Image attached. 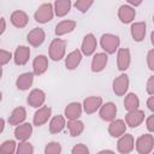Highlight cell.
I'll return each instance as SVG.
<instances>
[{
	"label": "cell",
	"instance_id": "cell-6",
	"mask_svg": "<svg viewBox=\"0 0 154 154\" xmlns=\"http://www.w3.org/2000/svg\"><path fill=\"white\" fill-rule=\"evenodd\" d=\"M135 148V138L131 134H124L120 137H118L117 142V150L122 154H129Z\"/></svg>",
	"mask_w": 154,
	"mask_h": 154
},
{
	"label": "cell",
	"instance_id": "cell-37",
	"mask_svg": "<svg viewBox=\"0 0 154 154\" xmlns=\"http://www.w3.org/2000/svg\"><path fill=\"white\" fill-rule=\"evenodd\" d=\"M89 148L83 144V143H78L76 146H73V148L71 149V153L72 154H89Z\"/></svg>",
	"mask_w": 154,
	"mask_h": 154
},
{
	"label": "cell",
	"instance_id": "cell-24",
	"mask_svg": "<svg viewBox=\"0 0 154 154\" xmlns=\"http://www.w3.org/2000/svg\"><path fill=\"white\" fill-rule=\"evenodd\" d=\"M82 112H83V105H81L79 102H70L64 109V116L67 120L79 119Z\"/></svg>",
	"mask_w": 154,
	"mask_h": 154
},
{
	"label": "cell",
	"instance_id": "cell-38",
	"mask_svg": "<svg viewBox=\"0 0 154 154\" xmlns=\"http://www.w3.org/2000/svg\"><path fill=\"white\" fill-rule=\"evenodd\" d=\"M147 65L150 71H154V49H150L147 53Z\"/></svg>",
	"mask_w": 154,
	"mask_h": 154
},
{
	"label": "cell",
	"instance_id": "cell-35",
	"mask_svg": "<svg viewBox=\"0 0 154 154\" xmlns=\"http://www.w3.org/2000/svg\"><path fill=\"white\" fill-rule=\"evenodd\" d=\"M94 1H95V0H76L75 7H76V10H78L79 12L85 13V12L93 6Z\"/></svg>",
	"mask_w": 154,
	"mask_h": 154
},
{
	"label": "cell",
	"instance_id": "cell-29",
	"mask_svg": "<svg viewBox=\"0 0 154 154\" xmlns=\"http://www.w3.org/2000/svg\"><path fill=\"white\" fill-rule=\"evenodd\" d=\"M53 6H54L55 16L64 17L70 12L72 4H71V0H55Z\"/></svg>",
	"mask_w": 154,
	"mask_h": 154
},
{
	"label": "cell",
	"instance_id": "cell-8",
	"mask_svg": "<svg viewBox=\"0 0 154 154\" xmlns=\"http://www.w3.org/2000/svg\"><path fill=\"white\" fill-rule=\"evenodd\" d=\"M45 101H46V93L42 89H38V88L32 89L29 93L28 97H26L28 105L32 108H38V107L43 106Z\"/></svg>",
	"mask_w": 154,
	"mask_h": 154
},
{
	"label": "cell",
	"instance_id": "cell-47",
	"mask_svg": "<svg viewBox=\"0 0 154 154\" xmlns=\"http://www.w3.org/2000/svg\"><path fill=\"white\" fill-rule=\"evenodd\" d=\"M153 24H154V16H153Z\"/></svg>",
	"mask_w": 154,
	"mask_h": 154
},
{
	"label": "cell",
	"instance_id": "cell-11",
	"mask_svg": "<svg viewBox=\"0 0 154 154\" xmlns=\"http://www.w3.org/2000/svg\"><path fill=\"white\" fill-rule=\"evenodd\" d=\"M144 112L142 109H132V111H128V113L125 114V123L130 128H137L140 126L143 120H144Z\"/></svg>",
	"mask_w": 154,
	"mask_h": 154
},
{
	"label": "cell",
	"instance_id": "cell-5",
	"mask_svg": "<svg viewBox=\"0 0 154 154\" xmlns=\"http://www.w3.org/2000/svg\"><path fill=\"white\" fill-rule=\"evenodd\" d=\"M129 84H130L129 76L125 75V73L119 75L118 77H116V78L113 79V83H112L113 93H114L117 96H124V95L128 93Z\"/></svg>",
	"mask_w": 154,
	"mask_h": 154
},
{
	"label": "cell",
	"instance_id": "cell-18",
	"mask_svg": "<svg viewBox=\"0 0 154 154\" xmlns=\"http://www.w3.org/2000/svg\"><path fill=\"white\" fill-rule=\"evenodd\" d=\"M10 22L13 26H16L18 29H23V28L26 26V24L29 22V16L22 10H16L11 13Z\"/></svg>",
	"mask_w": 154,
	"mask_h": 154
},
{
	"label": "cell",
	"instance_id": "cell-7",
	"mask_svg": "<svg viewBox=\"0 0 154 154\" xmlns=\"http://www.w3.org/2000/svg\"><path fill=\"white\" fill-rule=\"evenodd\" d=\"M96 47H97V41H96V37L94 36V34H91V32L87 34L83 37V41L81 45V52L83 53V55L90 57V55L95 54Z\"/></svg>",
	"mask_w": 154,
	"mask_h": 154
},
{
	"label": "cell",
	"instance_id": "cell-12",
	"mask_svg": "<svg viewBox=\"0 0 154 154\" xmlns=\"http://www.w3.org/2000/svg\"><path fill=\"white\" fill-rule=\"evenodd\" d=\"M99 116L105 122H112V120H114L116 119V116H117V106H116V103H113L111 101L102 103V106L99 109Z\"/></svg>",
	"mask_w": 154,
	"mask_h": 154
},
{
	"label": "cell",
	"instance_id": "cell-36",
	"mask_svg": "<svg viewBox=\"0 0 154 154\" xmlns=\"http://www.w3.org/2000/svg\"><path fill=\"white\" fill-rule=\"evenodd\" d=\"M13 59V55L11 52L6 51V49H1L0 51V65L5 66L7 63H10V60Z\"/></svg>",
	"mask_w": 154,
	"mask_h": 154
},
{
	"label": "cell",
	"instance_id": "cell-34",
	"mask_svg": "<svg viewBox=\"0 0 154 154\" xmlns=\"http://www.w3.org/2000/svg\"><path fill=\"white\" fill-rule=\"evenodd\" d=\"M61 150H63L61 144L55 141L48 142L45 147V154H60Z\"/></svg>",
	"mask_w": 154,
	"mask_h": 154
},
{
	"label": "cell",
	"instance_id": "cell-26",
	"mask_svg": "<svg viewBox=\"0 0 154 154\" xmlns=\"http://www.w3.org/2000/svg\"><path fill=\"white\" fill-rule=\"evenodd\" d=\"M25 119H26V111H25L24 107L19 106V107H16L11 112V114L8 117V124L13 125V126H17V125L24 123Z\"/></svg>",
	"mask_w": 154,
	"mask_h": 154
},
{
	"label": "cell",
	"instance_id": "cell-32",
	"mask_svg": "<svg viewBox=\"0 0 154 154\" xmlns=\"http://www.w3.org/2000/svg\"><path fill=\"white\" fill-rule=\"evenodd\" d=\"M17 143L13 141V140H6L1 143L0 146V150L2 153H6V154H13L17 152Z\"/></svg>",
	"mask_w": 154,
	"mask_h": 154
},
{
	"label": "cell",
	"instance_id": "cell-28",
	"mask_svg": "<svg viewBox=\"0 0 154 154\" xmlns=\"http://www.w3.org/2000/svg\"><path fill=\"white\" fill-rule=\"evenodd\" d=\"M65 126H66L65 116H61V114L54 116L49 122V132L51 134H59L64 130Z\"/></svg>",
	"mask_w": 154,
	"mask_h": 154
},
{
	"label": "cell",
	"instance_id": "cell-27",
	"mask_svg": "<svg viewBox=\"0 0 154 154\" xmlns=\"http://www.w3.org/2000/svg\"><path fill=\"white\" fill-rule=\"evenodd\" d=\"M75 28H76V22L75 20H72V19L61 20L55 25V35L58 37L63 36V35H66L69 32H72L75 30Z\"/></svg>",
	"mask_w": 154,
	"mask_h": 154
},
{
	"label": "cell",
	"instance_id": "cell-1",
	"mask_svg": "<svg viewBox=\"0 0 154 154\" xmlns=\"http://www.w3.org/2000/svg\"><path fill=\"white\" fill-rule=\"evenodd\" d=\"M55 12H54V6L49 2H45L42 5H40L37 7V10L34 13V19L37 23L41 24H46L48 22H51L54 17Z\"/></svg>",
	"mask_w": 154,
	"mask_h": 154
},
{
	"label": "cell",
	"instance_id": "cell-23",
	"mask_svg": "<svg viewBox=\"0 0 154 154\" xmlns=\"http://www.w3.org/2000/svg\"><path fill=\"white\" fill-rule=\"evenodd\" d=\"M48 69V58L43 54H38L34 58L32 61V72L35 76H41L43 75Z\"/></svg>",
	"mask_w": 154,
	"mask_h": 154
},
{
	"label": "cell",
	"instance_id": "cell-17",
	"mask_svg": "<svg viewBox=\"0 0 154 154\" xmlns=\"http://www.w3.org/2000/svg\"><path fill=\"white\" fill-rule=\"evenodd\" d=\"M30 48L26 46H18L13 53V61L17 66H23L29 61Z\"/></svg>",
	"mask_w": 154,
	"mask_h": 154
},
{
	"label": "cell",
	"instance_id": "cell-39",
	"mask_svg": "<svg viewBox=\"0 0 154 154\" xmlns=\"http://www.w3.org/2000/svg\"><path fill=\"white\" fill-rule=\"evenodd\" d=\"M146 90L149 95H154V76H150L146 84Z\"/></svg>",
	"mask_w": 154,
	"mask_h": 154
},
{
	"label": "cell",
	"instance_id": "cell-2",
	"mask_svg": "<svg viewBox=\"0 0 154 154\" xmlns=\"http://www.w3.org/2000/svg\"><path fill=\"white\" fill-rule=\"evenodd\" d=\"M65 53H66V41L59 37L52 40L48 48L49 58L53 61H59L63 58H65Z\"/></svg>",
	"mask_w": 154,
	"mask_h": 154
},
{
	"label": "cell",
	"instance_id": "cell-25",
	"mask_svg": "<svg viewBox=\"0 0 154 154\" xmlns=\"http://www.w3.org/2000/svg\"><path fill=\"white\" fill-rule=\"evenodd\" d=\"M34 76H35L34 72H24V73L19 75L17 77V79H16L17 89L22 90V91L28 90L32 85V83H34Z\"/></svg>",
	"mask_w": 154,
	"mask_h": 154
},
{
	"label": "cell",
	"instance_id": "cell-14",
	"mask_svg": "<svg viewBox=\"0 0 154 154\" xmlns=\"http://www.w3.org/2000/svg\"><path fill=\"white\" fill-rule=\"evenodd\" d=\"M131 64V54L128 48H119L117 51V66L119 71H126Z\"/></svg>",
	"mask_w": 154,
	"mask_h": 154
},
{
	"label": "cell",
	"instance_id": "cell-31",
	"mask_svg": "<svg viewBox=\"0 0 154 154\" xmlns=\"http://www.w3.org/2000/svg\"><path fill=\"white\" fill-rule=\"evenodd\" d=\"M124 107L128 111H132V109H137L140 107V99L135 93H129L125 95L124 99Z\"/></svg>",
	"mask_w": 154,
	"mask_h": 154
},
{
	"label": "cell",
	"instance_id": "cell-13",
	"mask_svg": "<svg viewBox=\"0 0 154 154\" xmlns=\"http://www.w3.org/2000/svg\"><path fill=\"white\" fill-rule=\"evenodd\" d=\"M46 40V32L41 28H34L26 35V41L32 47H40Z\"/></svg>",
	"mask_w": 154,
	"mask_h": 154
},
{
	"label": "cell",
	"instance_id": "cell-43",
	"mask_svg": "<svg viewBox=\"0 0 154 154\" xmlns=\"http://www.w3.org/2000/svg\"><path fill=\"white\" fill-rule=\"evenodd\" d=\"M1 29H0V35H2L4 32H5V30H6V19L4 18V17H1Z\"/></svg>",
	"mask_w": 154,
	"mask_h": 154
},
{
	"label": "cell",
	"instance_id": "cell-4",
	"mask_svg": "<svg viewBox=\"0 0 154 154\" xmlns=\"http://www.w3.org/2000/svg\"><path fill=\"white\" fill-rule=\"evenodd\" d=\"M135 147H136L137 153H140V154H149L154 148V137H153V135H150V134L141 135L136 140Z\"/></svg>",
	"mask_w": 154,
	"mask_h": 154
},
{
	"label": "cell",
	"instance_id": "cell-3",
	"mask_svg": "<svg viewBox=\"0 0 154 154\" xmlns=\"http://www.w3.org/2000/svg\"><path fill=\"white\" fill-rule=\"evenodd\" d=\"M120 38L114 34H103L100 38V46L107 54H114L119 49Z\"/></svg>",
	"mask_w": 154,
	"mask_h": 154
},
{
	"label": "cell",
	"instance_id": "cell-44",
	"mask_svg": "<svg viewBox=\"0 0 154 154\" xmlns=\"http://www.w3.org/2000/svg\"><path fill=\"white\" fill-rule=\"evenodd\" d=\"M4 129H5V119L1 118V119H0V134L4 131Z\"/></svg>",
	"mask_w": 154,
	"mask_h": 154
},
{
	"label": "cell",
	"instance_id": "cell-46",
	"mask_svg": "<svg viewBox=\"0 0 154 154\" xmlns=\"http://www.w3.org/2000/svg\"><path fill=\"white\" fill-rule=\"evenodd\" d=\"M100 153H114V152L111 149H102V150H100Z\"/></svg>",
	"mask_w": 154,
	"mask_h": 154
},
{
	"label": "cell",
	"instance_id": "cell-20",
	"mask_svg": "<svg viewBox=\"0 0 154 154\" xmlns=\"http://www.w3.org/2000/svg\"><path fill=\"white\" fill-rule=\"evenodd\" d=\"M126 132V123L123 119H114L112 122H109L108 125V134L114 137L118 138L122 135H124Z\"/></svg>",
	"mask_w": 154,
	"mask_h": 154
},
{
	"label": "cell",
	"instance_id": "cell-45",
	"mask_svg": "<svg viewBox=\"0 0 154 154\" xmlns=\"http://www.w3.org/2000/svg\"><path fill=\"white\" fill-rule=\"evenodd\" d=\"M150 42H152V45L154 46V30H153L152 34H150Z\"/></svg>",
	"mask_w": 154,
	"mask_h": 154
},
{
	"label": "cell",
	"instance_id": "cell-41",
	"mask_svg": "<svg viewBox=\"0 0 154 154\" xmlns=\"http://www.w3.org/2000/svg\"><path fill=\"white\" fill-rule=\"evenodd\" d=\"M147 107L149 111H152L154 113V95H150L147 100Z\"/></svg>",
	"mask_w": 154,
	"mask_h": 154
},
{
	"label": "cell",
	"instance_id": "cell-9",
	"mask_svg": "<svg viewBox=\"0 0 154 154\" xmlns=\"http://www.w3.org/2000/svg\"><path fill=\"white\" fill-rule=\"evenodd\" d=\"M51 117H52V108L49 106H41L37 108V111L34 114L32 124L37 128L42 126L51 119Z\"/></svg>",
	"mask_w": 154,
	"mask_h": 154
},
{
	"label": "cell",
	"instance_id": "cell-22",
	"mask_svg": "<svg viewBox=\"0 0 154 154\" xmlns=\"http://www.w3.org/2000/svg\"><path fill=\"white\" fill-rule=\"evenodd\" d=\"M82 57H83V53L79 49H75V51L70 52L65 57V66H66V69L70 70V71L77 69L78 65L82 61Z\"/></svg>",
	"mask_w": 154,
	"mask_h": 154
},
{
	"label": "cell",
	"instance_id": "cell-10",
	"mask_svg": "<svg viewBox=\"0 0 154 154\" xmlns=\"http://www.w3.org/2000/svg\"><path fill=\"white\" fill-rule=\"evenodd\" d=\"M108 63V54L106 52H100V53H95L93 59H91V65L90 69L94 73H99L101 71L105 70L106 65Z\"/></svg>",
	"mask_w": 154,
	"mask_h": 154
},
{
	"label": "cell",
	"instance_id": "cell-21",
	"mask_svg": "<svg viewBox=\"0 0 154 154\" xmlns=\"http://www.w3.org/2000/svg\"><path fill=\"white\" fill-rule=\"evenodd\" d=\"M13 134L18 141H28L32 134V125L30 123H22L14 128Z\"/></svg>",
	"mask_w": 154,
	"mask_h": 154
},
{
	"label": "cell",
	"instance_id": "cell-42",
	"mask_svg": "<svg viewBox=\"0 0 154 154\" xmlns=\"http://www.w3.org/2000/svg\"><path fill=\"white\" fill-rule=\"evenodd\" d=\"M126 1L129 2V5H131L134 7H137L143 2V0H126Z\"/></svg>",
	"mask_w": 154,
	"mask_h": 154
},
{
	"label": "cell",
	"instance_id": "cell-30",
	"mask_svg": "<svg viewBox=\"0 0 154 154\" xmlns=\"http://www.w3.org/2000/svg\"><path fill=\"white\" fill-rule=\"evenodd\" d=\"M66 126H67V130H69V132L72 137H77L84 131V123L79 119L69 120Z\"/></svg>",
	"mask_w": 154,
	"mask_h": 154
},
{
	"label": "cell",
	"instance_id": "cell-33",
	"mask_svg": "<svg viewBox=\"0 0 154 154\" xmlns=\"http://www.w3.org/2000/svg\"><path fill=\"white\" fill-rule=\"evenodd\" d=\"M17 154H32L34 147L28 141H19V144L17 146Z\"/></svg>",
	"mask_w": 154,
	"mask_h": 154
},
{
	"label": "cell",
	"instance_id": "cell-19",
	"mask_svg": "<svg viewBox=\"0 0 154 154\" xmlns=\"http://www.w3.org/2000/svg\"><path fill=\"white\" fill-rule=\"evenodd\" d=\"M146 31H147V26L144 22H136L132 23L130 26V34L135 42H142L146 37Z\"/></svg>",
	"mask_w": 154,
	"mask_h": 154
},
{
	"label": "cell",
	"instance_id": "cell-40",
	"mask_svg": "<svg viewBox=\"0 0 154 154\" xmlns=\"http://www.w3.org/2000/svg\"><path fill=\"white\" fill-rule=\"evenodd\" d=\"M146 126L149 132H154V113L150 114L146 120Z\"/></svg>",
	"mask_w": 154,
	"mask_h": 154
},
{
	"label": "cell",
	"instance_id": "cell-16",
	"mask_svg": "<svg viewBox=\"0 0 154 154\" xmlns=\"http://www.w3.org/2000/svg\"><path fill=\"white\" fill-rule=\"evenodd\" d=\"M136 17V10L131 5H122L118 8V18L123 24L131 23Z\"/></svg>",
	"mask_w": 154,
	"mask_h": 154
},
{
	"label": "cell",
	"instance_id": "cell-15",
	"mask_svg": "<svg viewBox=\"0 0 154 154\" xmlns=\"http://www.w3.org/2000/svg\"><path fill=\"white\" fill-rule=\"evenodd\" d=\"M103 101L101 96H88L84 99L83 101V111L87 114H93L95 113L97 109H100V107L102 106Z\"/></svg>",
	"mask_w": 154,
	"mask_h": 154
}]
</instances>
